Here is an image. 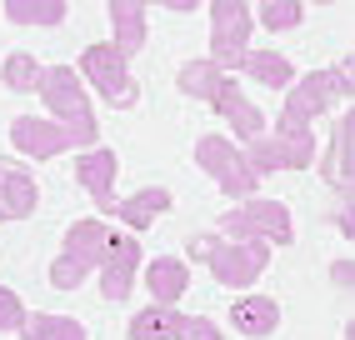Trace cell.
<instances>
[{"instance_id":"277c9868","label":"cell","mask_w":355,"mask_h":340,"mask_svg":"<svg viewBox=\"0 0 355 340\" xmlns=\"http://www.w3.org/2000/svg\"><path fill=\"white\" fill-rule=\"evenodd\" d=\"M220 240L230 235V240H266V246H291L295 240V226H291V210L280 205V201H260V196H250V201H241L235 210H225L220 215V230H216Z\"/></svg>"},{"instance_id":"8fae6325","label":"cell","mask_w":355,"mask_h":340,"mask_svg":"<svg viewBox=\"0 0 355 340\" xmlns=\"http://www.w3.org/2000/svg\"><path fill=\"white\" fill-rule=\"evenodd\" d=\"M10 145H15L20 155H31V160H55L60 151H70L65 130L55 126V120H40V115L10 120Z\"/></svg>"},{"instance_id":"52a82bcc","label":"cell","mask_w":355,"mask_h":340,"mask_svg":"<svg viewBox=\"0 0 355 340\" xmlns=\"http://www.w3.org/2000/svg\"><path fill=\"white\" fill-rule=\"evenodd\" d=\"M311 160H315V130H270L250 140L245 151V165L255 170V180L275 176V170H305Z\"/></svg>"},{"instance_id":"5bb4252c","label":"cell","mask_w":355,"mask_h":340,"mask_svg":"<svg viewBox=\"0 0 355 340\" xmlns=\"http://www.w3.org/2000/svg\"><path fill=\"white\" fill-rule=\"evenodd\" d=\"M210 105H216V110L225 115V126H230L235 135H241L245 145H250V140H260V135H266V115H260V110L250 105V95H245L241 85H235L230 76H225V85L216 90V101H210Z\"/></svg>"},{"instance_id":"cb8c5ba5","label":"cell","mask_w":355,"mask_h":340,"mask_svg":"<svg viewBox=\"0 0 355 340\" xmlns=\"http://www.w3.org/2000/svg\"><path fill=\"white\" fill-rule=\"evenodd\" d=\"M40 60L35 56H26V51H15V56H6V65H0V85L6 90H15V95H26V90H35L40 85Z\"/></svg>"},{"instance_id":"3957f363","label":"cell","mask_w":355,"mask_h":340,"mask_svg":"<svg viewBox=\"0 0 355 340\" xmlns=\"http://www.w3.org/2000/svg\"><path fill=\"white\" fill-rule=\"evenodd\" d=\"M105 246H110L105 221H76V226L65 230V250L51 260V285L55 290H76L90 271H101Z\"/></svg>"},{"instance_id":"7a4b0ae2","label":"cell","mask_w":355,"mask_h":340,"mask_svg":"<svg viewBox=\"0 0 355 340\" xmlns=\"http://www.w3.org/2000/svg\"><path fill=\"white\" fill-rule=\"evenodd\" d=\"M345 95H350V60L330 65V70H311L305 80H295L286 90V110H280L275 130H311V120L325 115L330 105H340Z\"/></svg>"},{"instance_id":"30bf717a","label":"cell","mask_w":355,"mask_h":340,"mask_svg":"<svg viewBox=\"0 0 355 340\" xmlns=\"http://www.w3.org/2000/svg\"><path fill=\"white\" fill-rule=\"evenodd\" d=\"M135 271H140V235H110L105 246V260H101V296L105 300H125L130 285H135Z\"/></svg>"},{"instance_id":"ac0fdd59","label":"cell","mask_w":355,"mask_h":340,"mask_svg":"<svg viewBox=\"0 0 355 340\" xmlns=\"http://www.w3.org/2000/svg\"><path fill=\"white\" fill-rule=\"evenodd\" d=\"M185 285H191V265H185L180 255H160L146 265V290L155 305H175L185 296Z\"/></svg>"},{"instance_id":"484cf974","label":"cell","mask_w":355,"mask_h":340,"mask_svg":"<svg viewBox=\"0 0 355 340\" xmlns=\"http://www.w3.org/2000/svg\"><path fill=\"white\" fill-rule=\"evenodd\" d=\"M266 31H295L300 20H305V6H295V0H275V6H260V10H250Z\"/></svg>"},{"instance_id":"8992f818","label":"cell","mask_w":355,"mask_h":340,"mask_svg":"<svg viewBox=\"0 0 355 340\" xmlns=\"http://www.w3.org/2000/svg\"><path fill=\"white\" fill-rule=\"evenodd\" d=\"M196 165L225 190L230 201H250L255 185H260L255 170L245 165V151H241L235 140H225V135H200V140H196Z\"/></svg>"},{"instance_id":"603a6c76","label":"cell","mask_w":355,"mask_h":340,"mask_svg":"<svg viewBox=\"0 0 355 340\" xmlns=\"http://www.w3.org/2000/svg\"><path fill=\"white\" fill-rule=\"evenodd\" d=\"M225 85V70L216 60H185L180 65V95H191V101H216V90Z\"/></svg>"},{"instance_id":"2e32d148","label":"cell","mask_w":355,"mask_h":340,"mask_svg":"<svg viewBox=\"0 0 355 340\" xmlns=\"http://www.w3.org/2000/svg\"><path fill=\"white\" fill-rule=\"evenodd\" d=\"M185 325H191V315H180L175 305H146V310L130 315L125 335L130 340H180Z\"/></svg>"},{"instance_id":"e0dca14e","label":"cell","mask_w":355,"mask_h":340,"mask_svg":"<svg viewBox=\"0 0 355 340\" xmlns=\"http://www.w3.org/2000/svg\"><path fill=\"white\" fill-rule=\"evenodd\" d=\"M230 325L241 335H250V340H266V335L280 330V305L270 296H241L230 305Z\"/></svg>"},{"instance_id":"5b68a950","label":"cell","mask_w":355,"mask_h":340,"mask_svg":"<svg viewBox=\"0 0 355 340\" xmlns=\"http://www.w3.org/2000/svg\"><path fill=\"white\" fill-rule=\"evenodd\" d=\"M76 76H80V85H90L101 95L105 105H115V110H130L135 105V80H130V70H125V56L115 51L110 40H101V45H85V56H80V65H76Z\"/></svg>"},{"instance_id":"d4e9b609","label":"cell","mask_w":355,"mask_h":340,"mask_svg":"<svg viewBox=\"0 0 355 340\" xmlns=\"http://www.w3.org/2000/svg\"><path fill=\"white\" fill-rule=\"evenodd\" d=\"M6 15L15 20V26H60L65 6L60 0H15V6H6Z\"/></svg>"},{"instance_id":"83f0119b","label":"cell","mask_w":355,"mask_h":340,"mask_svg":"<svg viewBox=\"0 0 355 340\" xmlns=\"http://www.w3.org/2000/svg\"><path fill=\"white\" fill-rule=\"evenodd\" d=\"M216 246H220V235H216V230L191 235V246H185V265H191V260H210V255H216Z\"/></svg>"},{"instance_id":"9a60e30c","label":"cell","mask_w":355,"mask_h":340,"mask_svg":"<svg viewBox=\"0 0 355 340\" xmlns=\"http://www.w3.org/2000/svg\"><path fill=\"white\" fill-rule=\"evenodd\" d=\"M35 205H40L35 176L20 165H6L0 170V221H26V215H35Z\"/></svg>"},{"instance_id":"7c38bea8","label":"cell","mask_w":355,"mask_h":340,"mask_svg":"<svg viewBox=\"0 0 355 340\" xmlns=\"http://www.w3.org/2000/svg\"><path fill=\"white\" fill-rule=\"evenodd\" d=\"M115 170H121V160H115L110 145L80 151V160H76V180H80V190H85V196L96 201L101 210H110V205H115Z\"/></svg>"},{"instance_id":"ffe728a7","label":"cell","mask_w":355,"mask_h":340,"mask_svg":"<svg viewBox=\"0 0 355 340\" xmlns=\"http://www.w3.org/2000/svg\"><path fill=\"white\" fill-rule=\"evenodd\" d=\"M110 26H115V35H110V45L121 51L125 60L146 45V6H130V0H121V6H110Z\"/></svg>"},{"instance_id":"7402d4cb","label":"cell","mask_w":355,"mask_h":340,"mask_svg":"<svg viewBox=\"0 0 355 340\" xmlns=\"http://www.w3.org/2000/svg\"><path fill=\"white\" fill-rule=\"evenodd\" d=\"M20 335L26 340H85V325L76 315H51V310H35L20 321Z\"/></svg>"},{"instance_id":"9c48e42d","label":"cell","mask_w":355,"mask_h":340,"mask_svg":"<svg viewBox=\"0 0 355 340\" xmlns=\"http://www.w3.org/2000/svg\"><path fill=\"white\" fill-rule=\"evenodd\" d=\"M205 265H210V275L220 285H255L260 271L270 265V246L266 240H220Z\"/></svg>"},{"instance_id":"ba28073f","label":"cell","mask_w":355,"mask_h":340,"mask_svg":"<svg viewBox=\"0 0 355 340\" xmlns=\"http://www.w3.org/2000/svg\"><path fill=\"white\" fill-rule=\"evenodd\" d=\"M250 26H255L250 6H235V0L210 6V56L205 60H216L225 76H230V70L241 65V56L250 51Z\"/></svg>"},{"instance_id":"4dcf8cb0","label":"cell","mask_w":355,"mask_h":340,"mask_svg":"<svg viewBox=\"0 0 355 340\" xmlns=\"http://www.w3.org/2000/svg\"><path fill=\"white\" fill-rule=\"evenodd\" d=\"M336 226H340V230H345V240H350V235H355V215H350V205H345V210H340V215H336Z\"/></svg>"},{"instance_id":"d6986e66","label":"cell","mask_w":355,"mask_h":340,"mask_svg":"<svg viewBox=\"0 0 355 340\" xmlns=\"http://www.w3.org/2000/svg\"><path fill=\"white\" fill-rule=\"evenodd\" d=\"M235 70H245L250 80L275 85V90H291V85H295V65H291L286 56H280V51H245Z\"/></svg>"},{"instance_id":"6da1fadb","label":"cell","mask_w":355,"mask_h":340,"mask_svg":"<svg viewBox=\"0 0 355 340\" xmlns=\"http://www.w3.org/2000/svg\"><path fill=\"white\" fill-rule=\"evenodd\" d=\"M35 90L45 95V105H51L55 126L65 130V140H70V145H80V151H96L101 126H96V110H90V90L80 85L76 65H45Z\"/></svg>"},{"instance_id":"f1b7e54d","label":"cell","mask_w":355,"mask_h":340,"mask_svg":"<svg viewBox=\"0 0 355 340\" xmlns=\"http://www.w3.org/2000/svg\"><path fill=\"white\" fill-rule=\"evenodd\" d=\"M180 340H225L220 335V325L216 321H205V315H191V325H185V335Z\"/></svg>"},{"instance_id":"4fadbf2b","label":"cell","mask_w":355,"mask_h":340,"mask_svg":"<svg viewBox=\"0 0 355 340\" xmlns=\"http://www.w3.org/2000/svg\"><path fill=\"white\" fill-rule=\"evenodd\" d=\"M165 210H171V190H165V185H146V190H135V196L115 201L105 215H115V221L125 226V235H140V230H150Z\"/></svg>"},{"instance_id":"f546056e","label":"cell","mask_w":355,"mask_h":340,"mask_svg":"<svg viewBox=\"0 0 355 340\" xmlns=\"http://www.w3.org/2000/svg\"><path fill=\"white\" fill-rule=\"evenodd\" d=\"M330 280H336L340 290H350V280H355V265H350V255H345V260H336V265H330Z\"/></svg>"},{"instance_id":"1f68e13d","label":"cell","mask_w":355,"mask_h":340,"mask_svg":"<svg viewBox=\"0 0 355 340\" xmlns=\"http://www.w3.org/2000/svg\"><path fill=\"white\" fill-rule=\"evenodd\" d=\"M0 170H6V160H0Z\"/></svg>"},{"instance_id":"4316f807","label":"cell","mask_w":355,"mask_h":340,"mask_svg":"<svg viewBox=\"0 0 355 340\" xmlns=\"http://www.w3.org/2000/svg\"><path fill=\"white\" fill-rule=\"evenodd\" d=\"M20 321H26V305H20V296H15L10 285H0V335L20 330Z\"/></svg>"},{"instance_id":"44dd1931","label":"cell","mask_w":355,"mask_h":340,"mask_svg":"<svg viewBox=\"0 0 355 340\" xmlns=\"http://www.w3.org/2000/svg\"><path fill=\"white\" fill-rule=\"evenodd\" d=\"M350 160H355V120L345 115L340 126H336V140H330V155H325V180H330V185H345V190H350V180H355Z\"/></svg>"}]
</instances>
